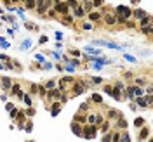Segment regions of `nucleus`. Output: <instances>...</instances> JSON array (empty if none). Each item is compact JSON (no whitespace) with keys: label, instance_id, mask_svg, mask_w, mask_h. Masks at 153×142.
<instances>
[{"label":"nucleus","instance_id":"f3484780","mask_svg":"<svg viewBox=\"0 0 153 142\" xmlns=\"http://www.w3.org/2000/svg\"><path fill=\"white\" fill-rule=\"evenodd\" d=\"M134 16H136V17H138L139 21H141V19H145V17H146L148 14H146L145 10H141V9H136V10H134Z\"/></svg>","mask_w":153,"mask_h":142},{"label":"nucleus","instance_id":"5fc2aeb1","mask_svg":"<svg viewBox=\"0 0 153 142\" xmlns=\"http://www.w3.org/2000/svg\"><path fill=\"white\" fill-rule=\"evenodd\" d=\"M0 59H2V61H10V59H9L7 56H3V54H0Z\"/></svg>","mask_w":153,"mask_h":142},{"label":"nucleus","instance_id":"c03bdc74","mask_svg":"<svg viewBox=\"0 0 153 142\" xmlns=\"http://www.w3.org/2000/svg\"><path fill=\"white\" fill-rule=\"evenodd\" d=\"M64 69H66V71H71V73L75 71V68H73L71 64H66V66H64Z\"/></svg>","mask_w":153,"mask_h":142},{"label":"nucleus","instance_id":"6e6552de","mask_svg":"<svg viewBox=\"0 0 153 142\" xmlns=\"http://www.w3.org/2000/svg\"><path fill=\"white\" fill-rule=\"evenodd\" d=\"M0 85H2V90H10V88H12V80L7 78V76H3V78L0 80Z\"/></svg>","mask_w":153,"mask_h":142},{"label":"nucleus","instance_id":"f257e3e1","mask_svg":"<svg viewBox=\"0 0 153 142\" xmlns=\"http://www.w3.org/2000/svg\"><path fill=\"white\" fill-rule=\"evenodd\" d=\"M131 14H132V10L127 5H124V3H120V5L115 7V17L120 23H127V19L131 17Z\"/></svg>","mask_w":153,"mask_h":142},{"label":"nucleus","instance_id":"79ce46f5","mask_svg":"<svg viewBox=\"0 0 153 142\" xmlns=\"http://www.w3.org/2000/svg\"><path fill=\"white\" fill-rule=\"evenodd\" d=\"M31 128H33V125H31V121H28L26 127H24V130H26V132H31Z\"/></svg>","mask_w":153,"mask_h":142},{"label":"nucleus","instance_id":"c85d7f7f","mask_svg":"<svg viewBox=\"0 0 153 142\" xmlns=\"http://www.w3.org/2000/svg\"><path fill=\"white\" fill-rule=\"evenodd\" d=\"M125 95H127V99H131V101L134 99V94H132V87H127V88H125Z\"/></svg>","mask_w":153,"mask_h":142},{"label":"nucleus","instance_id":"603ef678","mask_svg":"<svg viewBox=\"0 0 153 142\" xmlns=\"http://www.w3.org/2000/svg\"><path fill=\"white\" fill-rule=\"evenodd\" d=\"M40 43H47V36H45V35L40 36Z\"/></svg>","mask_w":153,"mask_h":142},{"label":"nucleus","instance_id":"de8ad7c7","mask_svg":"<svg viewBox=\"0 0 153 142\" xmlns=\"http://www.w3.org/2000/svg\"><path fill=\"white\" fill-rule=\"evenodd\" d=\"M42 68H44V69H51V68H52V64H51V62H44V66H42Z\"/></svg>","mask_w":153,"mask_h":142},{"label":"nucleus","instance_id":"393cba45","mask_svg":"<svg viewBox=\"0 0 153 142\" xmlns=\"http://www.w3.org/2000/svg\"><path fill=\"white\" fill-rule=\"evenodd\" d=\"M82 9H84V12H91L92 10V2H84Z\"/></svg>","mask_w":153,"mask_h":142},{"label":"nucleus","instance_id":"f8f14e48","mask_svg":"<svg viewBox=\"0 0 153 142\" xmlns=\"http://www.w3.org/2000/svg\"><path fill=\"white\" fill-rule=\"evenodd\" d=\"M59 111H61V104H59V102H54L52 108H51V116H57Z\"/></svg>","mask_w":153,"mask_h":142},{"label":"nucleus","instance_id":"b1692460","mask_svg":"<svg viewBox=\"0 0 153 142\" xmlns=\"http://www.w3.org/2000/svg\"><path fill=\"white\" fill-rule=\"evenodd\" d=\"M150 135V128H143L141 132H139V141H143V139H146Z\"/></svg>","mask_w":153,"mask_h":142},{"label":"nucleus","instance_id":"6e6d98bb","mask_svg":"<svg viewBox=\"0 0 153 142\" xmlns=\"http://www.w3.org/2000/svg\"><path fill=\"white\" fill-rule=\"evenodd\" d=\"M124 76H125V78H132V73H131V71H127V73L124 75Z\"/></svg>","mask_w":153,"mask_h":142},{"label":"nucleus","instance_id":"4c0bfd02","mask_svg":"<svg viewBox=\"0 0 153 142\" xmlns=\"http://www.w3.org/2000/svg\"><path fill=\"white\" fill-rule=\"evenodd\" d=\"M35 57H37V61H38V62H45V56H42V54H37Z\"/></svg>","mask_w":153,"mask_h":142},{"label":"nucleus","instance_id":"f704fd0d","mask_svg":"<svg viewBox=\"0 0 153 142\" xmlns=\"http://www.w3.org/2000/svg\"><path fill=\"white\" fill-rule=\"evenodd\" d=\"M17 116H19V111H17V109H16V108H14V109H12V111H10V118H12V120H16V118H17Z\"/></svg>","mask_w":153,"mask_h":142},{"label":"nucleus","instance_id":"e433bc0d","mask_svg":"<svg viewBox=\"0 0 153 142\" xmlns=\"http://www.w3.org/2000/svg\"><path fill=\"white\" fill-rule=\"evenodd\" d=\"M118 142H131V137H129V134H124V135H122V139H120Z\"/></svg>","mask_w":153,"mask_h":142},{"label":"nucleus","instance_id":"473e14b6","mask_svg":"<svg viewBox=\"0 0 153 142\" xmlns=\"http://www.w3.org/2000/svg\"><path fill=\"white\" fill-rule=\"evenodd\" d=\"M101 132H105V134H108V132H110V121H105V123H103Z\"/></svg>","mask_w":153,"mask_h":142},{"label":"nucleus","instance_id":"cd10ccee","mask_svg":"<svg viewBox=\"0 0 153 142\" xmlns=\"http://www.w3.org/2000/svg\"><path fill=\"white\" fill-rule=\"evenodd\" d=\"M84 14H85V12H84V9H82V5H78V7L75 9V16H77V17H82Z\"/></svg>","mask_w":153,"mask_h":142},{"label":"nucleus","instance_id":"f03ea898","mask_svg":"<svg viewBox=\"0 0 153 142\" xmlns=\"http://www.w3.org/2000/svg\"><path fill=\"white\" fill-rule=\"evenodd\" d=\"M73 83H75V80H73V78H71V76H63V78H61V80H59V82H57V87H59V88H57V90H59V92H63V94H64V92H66V90H70V87H71V85H73Z\"/></svg>","mask_w":153,"mask_h":142},{"label":"nucleus","instance_id":"a878e982","mask_svg":"<svg viewBox=\"0 0 153 142\" xmlns=\"http://www.w3.org/2000/svg\"><path fill=\"white\" fill-rule=\"evenodd\" d=\"M106 23H108V24H115V23H117L115 14H113V16H111V14H108V16H106Z\"/></svg>","mask_w":153,"mask_h":142},{"label":"nucleus","instance_id":"4468645a","mask_svg":"<svg viewBox=\"0 0 153 142\" xmlns=\"http://www.w3.org/2000/svg\"><path fill=\"white\" fill-rule=\"evenodd\" d=\"M89 21H92V23L101 21V14L99 12H89Z\"/></svg>","mask_w":153,"mask_h":142},{"label":"nucleus","instance_id":"a211bd4d","mask_svg":"<svg viewBox=\"0 0 153 142\" xmlns=\"http://www.w3.org/2000/svg\"><path fill=\"white\" fill-rule=\"evenodd\" d=\"M31 40L30 38H26V40H23V43H21V50H28V49H31Z\"/></svg>","mask_w":153,"mask_h":142},{"label":"nucleus","instance_id":"c756f323","mask_svg":"<svg viewBox=\"0 0 153 142\" xmlns=\"http://www.w3.org/2000/svg\"><path fill=\"white\" fill-rule=\"evenodd\" d=\"M117 127H118V128H127V121H125L124 118H118V123H117Z\"/></svg>","mask_w":153,"mask_h":142},{"label":"nucleus","instance_id":"864d4df0","mask_svg":"<svg viewBox=\"0 0 153 142\" xmlns=\"http://www.w3.org/2000/svg\"><path fill=\"white\" fill-rule=\"evenodd\" d=\"M52 57H54V59H57V61H59V59H61V54H57V52H52Z\"/></svg>","mask_w":153,"mask_h":142},{"label":"nucleus","instance_id":"39448f33","mask_svg":"<svg viewBox=\"0 0 153 142\" xmlns=\"http://www.w3.org/2000/svg\"><path fill=\"white\" fill-rule=\"evenodd\" d=\"M85 90H87V85H85L84 82H77V83H73V92H71V97H77V95L84 94Z\"/></svg>","mask_w":153,"mask_h":142},{"label":"nucleus","instance_id":"7ed1b4c3","mask_svg":"<svg viewBox=\"0 0 153 142\" xmlns=\"http://www.w3.org/2000/svg\"><path fill=\"white\" fill-rule=\"evenodd\" d=\"M92 43L94 45H103V47H108V49H115V50H124L122 45H118L115 42H110V40H99V38H96V40H92Z\"/></svg>","mask_w":153,"mask_h":142},{"label":"nucleus","instance_id":"8fccbe9b","mask_svg":"<svg viewBox=\"0 0 153 142\" xmlns=\"http://www.w3.org/2000/svg\"><path fill=\"white\" fill-rule=\"evenodd\" d=\"M24 26H26L28 29H33V28H35V24H31V23H24Z\"/></svg>","mask_w":153,"mask_h":142},{"label":"nucleus","instance_id":"2f4dec72","mask_svg":"<svg viewBox=\"0 0 153 142\" xmlns=\"http://www.w3.org/2000/svg\"><path fill=\"white\" fill-rule=\"evenodd\" d=\"M23 101H24V104H26V106H31V97H30L28 94H24V95H23Z\"/></svg>","mask_w":153,"mask_h":142},{"label":"nucleus","instance_id":"c9c22d12","mask_svg":"<svg viewBox=\"0 0 153 142\" xmlns=\"http://www.w3.org/2000/svg\"><path fill=\"white\" fill-rule=\"evenodd\" d=\"M141 31L145 35H152V26H146V28H141Z\"/></svg>","mask_w":153,"mask_h":142},{"label":"nucleus","instance_id":"bb28decb","mask_svg":"<svg viewBox=\"0 0 153 142\" xmlns=\"http://www.w3.org/2000/svg\"><path fill=\"white\" fill-rule=\"evenodd\" d=\"M91 99H92L96 104H101V102H103V97H101L99 94H92V97H91Z\"/></svg>","mask_w":153,"mask_h":142},{"label":"nucleus","instance_id":"423d86ee","mask_svg":"<svg viewBox=\"0 0 153 142\" xmlns=\"http://www.w3.org/2000/svg\"><path fill=\"white\" fill-rule=\"evenodd\" d=\"M54 9L61 14H66L70 7H68V2H54Z\"/></svg>","mask_w":153,"mask_h":142},{"label":"nucleus","instance_id":"37998d69","mask_svg":"<svg viewBox=\"0 0 153 142\" xmlns=\"http://www.w3.org/2000/svg\"><path fill=\"white\" fill-rule=\"evenodd\" d=\"M54 36H56V40H61V38H63V33H61V31H56Z\"/></svg>","mask_w":153,"mask_h":142},{"label":"nucleus","instance_id":"412c9836","mask_svg":"<svg viewBox=\"0 0 153 142\" xmlns=\"http://www.w3.org/2000/svg\"><path fill=\"white\" fill-rule=\"evenodd\" d=\"M150 23H152V17H150V16H146L145 19H141V21H139L141 28H146V26H150Z\"/></svg>","mask_w":153,"mask_h":142},{"label":"nucleus","instance_id":"49530a36","mask_svg":"<svg viewBox=\"0 0 153 142\" xmlns=\"http://www.w3.org/2000/svg\"><path fill=\"white\" fill-rule=\"evenodd\" d=\"M136 83H139V85H145V83H146V80H145V78H136Z\"/></svg>","mask_w":153,"mask_h":142},{"label":"nucleus","instance_id":"09e8293b","mask_svg":"<svg viewBox=\"0 0 153 142\" xmlns=\"http://www.w3.org/2000/svg\"><path fill=\"white\" fill-rule=\"evenodd\" d=\"M35 92H38V85L33 83V85H31V94H35Z\"/></svg>","mask_w":153,"mask_h":142},{"label":"nucleus","instance_id":"5701e85b","mask_svg":"<svg viewBox=\"0 0 153 142\" xmlns=\"http://www.w3.org/2000/svg\"><path fill=\"white\" fill-rule=\"evenodd\" d=\"M56 85H57V83H56L54 80H51V82H47V83L44 85V88H45V90H52V88H56Z\"/></svg>","mask_w":153,"mask_h":142},{"label":"nucleus","instance_id":"ea45409f","mask_svg":"<svg viewBox=\"0 0 153 142\" xmlns=\"http://www.w3.org/2000/svg\"><path fill=\"white\" fill-rule=\"evenodd\" d=\"M0 47H2L3 50H5V49H9V42H5V40H2V42H0Z\"/></svg>","mask_w":153,"mask_h":142},{"label":"nucleus","instance_id":"ddd939ff","mask_svg":"<svg viewBox=\"0 0 153 142\" xmlns=\"http://www.w3.org/2000/svg\"><path fill=\"white\" fill-rule=\"evenodd\" d=\"M84 50H87V52H89V54H92L94 57L101 56V49H94V47H84Z\"/></svg>","mask_w":153,"mask_h":142},{"label":"nucleus","instance_id":"3c124183","mask_svg":"<svg viewBox=\"0 0 153 142\" xmlns=\"http://www.w3.org/2000/svg\"><path fill=\"white\" fill-rule=\"evenodd\" d=\"M91 28H92L91 23H84V29H91Z\"/></svg>","mask_w":153,"mask_h":142},{"label":"nucleus","instance_id":"a19ab883","mask_svg":"<svg viewBox=\"0 0 153 142\" xmlns=\"http://www.w3.org/2000/svg\"><path fill=\"white\" fill-rule=\"evenodd\" d=\"M5 109H7V111H12V109H14V104H12V102H7V104H5Z\"/></svg>","mask_w":153,"mask_h":142},{"label":"nucleus","instance_id":"4d7b16f0","mask_svg":"<svg viewBox=\"0 0 153 142\" xmlns=\"http://www.w3.org/2000/svg\"><path fill=\"white\" fill-rule=\"evenodd\" d=\"M31 142H33V141H31Z\"/></svg>","mask_w":153,"mask_h":142},{"label":"nucleus","instance_id":"7c9ffc66","mask_svg":"<svg viewBox=\"0 0 153 142\" xmlns=\"http://www.w3.org/2000/svg\"><path fill=\"white\" fill-rule=\"evenodd\" d=\"M124 57H125V61H129V62H138V61H136V57H134V56H131V54H124Z\"/></svg>","mask_w":153,"mask_h":142},{"label":"nucleus","instance_id":"a18cd8bd","mask_svg":"<svg viewBox=\"0 0 153 142\" xmlns=\"http://www.w3.org/2000/svg\"><path fill=\"white\" fill-rule=\"evenodd\" d=\"M92 82H94V83H103V78H101V76H99V78H98V76H94V78H92Z\"/></svg>","mask_w":153,"mask_h":142},{"label":"nucleus","instance_id":"58836bf2","mask_svg":"<svg viewBox=\"0 0 153 142\" xmlns=\"http://www.w3.org/2000/svg\"><path fill=\"white\" fill-rule=\"evenodd\" d=\"M103 142H111V134H105V137H103Z\"/></svg>","mask_w":153,"mask_h":142},{"label":"nucleus","instance_id":"20e7f679","mask_svg":"<svg viewBox=\"0 0 153 142\" xmlns=\"http://www.w3.org/2000/svg\"><path fill=\"white\" fill-rule=\"evenodd\" d=\"M98 135V128L94 127V125H85L84 128H82V137H85V139H94Z\"/></svg>","mask_w":153,"mask_h":142},{"label":"nucleus","instance_id":"9b49d317","mask_svg":"<svg viewBox=\"0 0 153 142\" xmlns=\"http://www.w3.org/2000/svg\"><path fill=\"white\" fill-rule=\"evenodd\" d=\"M98 116H99V115H96V113H89L85 121H87L89 125H94V127H96V125H98Z\"/></svg>","mask_w":153,"mask_h":142},{"label":"nucleus","instance_id":"aec40b11","mask_svg":"<svg viewBox=\"0 0 153 142\" xmlns=\"http://www.w3.org/2000/svg\"><path fill=\"white\" fill-rule=\"evenodd\" d=\"M136 106H138V108H148L145 97H138V99H136Z\"/></svg>","mask_w":153,"mask_h":142},{"label":"nucleus","instance_id":"2eb2a0df","mask_svg":"<svg viewBox=\"0 0 153 142\" xmlns=\"http://www.w3.org/2000/svg\"><path fill=\"white\" fill-rule=\"evenodd\" d=\"M132 94H134V97H136V99H138V97H143V95H145V88L132 87Z\"/></svg>","mask_w":153,"mask_h":142},{"label":"nucleus","instance_id":"9d476101","mask_svg":"<svg viewBox=\"0 0 153 142\" xmlns=\"http://www.w3.org/2000/svg\"><path fill=\"white\" fill-rule=\"evenodd\" d=\"M82 125L80 123H77V121H71V132L75 134V135H78V137H82Z\"/></svg>","mask_w":153,"mask_h":142},{"label":"nucleus","instance_id":"0eeeda50","mask_svg":"<svg viewBox=\"0 0 153 142\" xmlns=\"http://www.w3.org/2000/svg\"><path fill=\"white\" fill-rule=\"evenodd\" d=\"M103 90L108 94V95H111V97H115L117 101H120V92H117L111 85H106V87H103Z\"/></svg>","mask_w":153,"mask_h":142},{"label":"nucleus","instance_id":"dca6fc26","mask_svg":"<svg viewBox=\"0 0 153 142\" xmlns=\"http://www.w3.org/2000/svg\"><path fill=\"white\" fill-rule=\"evenodd\" d=\"M120 118V113L117 109H110L108 111V120H118Z\"/></svg>","mask_w":153,"mask_h":142},{"label":"nucleus","instance_id":"1a4fd4ad","mask_svg":"<svg viewBox=\"0 0 153 142\" xmlns=\"http://www.w3.org/2000/svg\"><path fill=\"white\" fill-rule=\"evenodd\" d=\"M52 3H54V2H49V0H45V2H37V5H38L37 9H38V12H45Z\"/></svg>","mask_w":153,"mask_h":142},{"label":"nucleus","instance_id":"6ab92c4d","mask_svg":"<svg viewBox=\"0 0 153 142\" xmlns=\"http://www.w3.org/2000/svg\"><path fill=\"white\" fill-rule=\"evenodd\" d=\"M23 3H24V9H35L37 7V2L35 0H24Z\"/></svg>","mask_w":153,"mask_h":142},{"label":"nucleus","instance_id":"72a5a7b5","mask_svg":"<svg viewBox=\"0 0 153 142\" xmlns=\"http://www.w3.org/2000/svg\"><path fill=\"white\" fill-rule=\"evenodd\" d=\"M134 125H136V127L139 128V127H143V125H145V120H143V118H136V121H134Z\"/></svg>","mask_w":153,"mask_h":142},{"label":"nucleus","instance_id":"4be33fe9","mask_svg":"<svg viewBox=\"0 0 153 142\" xmlns=\"http://www.w3.org/2000/svg\"><path fill=\"white\" fill-rule=\"evenodd\" d=\"M85 120H87V115L84 116V115H80V113H78V115H75V118H73V121H77V123H84Z\"/></svg>","mask_w":153,"mask_h":142}]
</instances>
